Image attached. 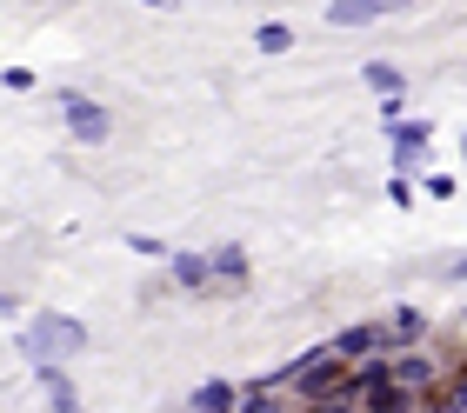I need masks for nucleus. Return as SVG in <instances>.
Here are the masks:
<instances>
[{"mask_svg": "<svg viewBox=\"0 0 467 413\" xmlns=\"http://www.w3.org/2000/svg\"><path fill=\"white\" fill-rule=\"evenodd\" d=\"M420 413H448V407H441V400H428V407H420Z\"/></svg>", "mask_w": 467, "mask_h": 413, "instance_id": "5701e85b", "label": "nucleus"}, {"mask_svg": "<svg viewBox=\"0 0 467 413\" xmlns=\"http://www.w3.org/2000/svg\"><path fill=\"white\" fill-rule=\"evenodd\" d=\"M167 280H174L181 294H214V253H174L167 260Z\"/></svg>", "mask_w": 467, "mask_h": 413, "instance_id": "6e6552de", "label": "nucleus"}, {"mask_svg": "<svg viewBox=\"0 0 467 413\" xmlns=\"http://www.w3.org/2000/svg\"><path fill=\"white\" fill-rule=\"evenodd\" d=\"M388 201H394V207H414V181H400V173H394V181H388Z\"/></svg>", "mask_w": 467, "mask_h": 413, "instance_id": "aec40b11", "label": "nucleus"}, {"mask_svg": "<svg viewBox=\"0 0 467 413\" xmlns=\"http://www.w3.org/2000/svg\"><path fill=\"white\" fill-rule=\"evenodd\" d=\"M301 413H360V400H348V394H334V400H314V407H301Z\"/></svg>", "mask_w": 467, "mask_h": 413, "instance_id": "6ab92c4d", "label": "nucleus"}, {"mask_svg": "<svg viewBox=\"0 0 467 413\" xmlns=\"http://www.w3.org/2000/svg\"><path fill=\"white\" fill-rule=\"evenodd\" d=\"M394 0H334L327 7V27H374V20H388Z\"/></svg>", "mask_w": 467, "mask_h": 413, "instance_id": "9b49d317", "label": "nucleus"}, {"mask_svg": "<svg viewBox=\"0 0 467 413\" xmlns=\"http://www.w3.org/2000/svg\"><path fill=\"white\" fill-rule=\"evenodd\" d=\"M34 380H40V394H47V413H88L67 367H34Z\"/></svg>", "mask_w": 467, "mask_h": 413, "instance_id": "9d476101", "label": "nucleus"}, {"mask_svg": "<svg viewBox=\"0 0 467 413\" xmlns=\"http://www.w3.org/2000/svg\"><path fill=\"white\" fill-rule=\"evenodd\" d=\"M428 154H434V120L428 114H420V120L408 114L400 127H388V160H394L400 181H414V173L428 181Z\"/></svg>", "mask_w": 467, "mask_h": 413, "instance_id": "f03ea898", "label": "nucleus"}, {"mask_svg": "<svg viewBox=\"0 0 467 413\" xmlns=\"http://www.w3.org/2000/svg\"><path fill=\"white\" fill-rule=\"evenodd\" d=\"M14 340H20V354H27L34 367H67V360H80L94 346L88 320H74V314H34Z\"/></svg>", "mask_w": 467, "mask_h": 413, "instance_id": "f257e3e1", "label": "nucleus"}, {"mask_svg": "<svg viewBox=\"0 0 467 413\" xmlns=\"http://www.w3.org/2000/svg\"><path fill=\"white\" fill-rule=\"evenodd\" d=\"M54 107H60V120H67V134H74L80 147H100V140L114 134V114H108L94 94H60Z\"/></svg>", "mask_w": 467, "mask_h": 413, "instance_id": "20e7f679", "label": "nucleus"}, {"mask_svg": "<svg viewBox=\"0 0 467 413\" xmlns=\"http://www.w3.org/2000/svg\"><path fill=\"white\" fill-rule=\"evenodd\" d=\"M394 387L428 407V400H441V387H448V367H441L428 346H414V354H394Z\"/></svg>", "mask_w": 467, "mask_h": 413, "instance_id": "7ed1b4c3", "label": "nucleus"}, {"mask_svg": "<svg viewBox=\"0 0 467 413\" xmlns=\"http://www.w3.org/2000/svg\"><path fill=\"white\" fill-rule=\"evenodd\" d=\"M441 407H448V413H467V367H454V374H448V387H441Z\"/></svg>", "mask_w": 467, "mask_h": 413, "instance_id": "f3484780", "label": "nucleus"}, {"mask_svg": "<svg viewBox=\"0 0 467 413\" xmlns=\"http://www.w3.org/2000/svg\"><path fill=\"white\" fill-rule=\"evenodd\" d=\"M461 160H467V127H461Z\"/></svg>", "mask_w": 467, "mask_h": 413, "instance_id": "b1692460", "label": "nucleus"}, {"mask_svg": "<svg viewBox=\"0 0 467 413\" xmlns=\"http://www.w3.org/2000/svg\"><path fill=\"white\" fill-rule=\"evenodd\" d=\"M334 354H341L348 367H360V360H380V354H394V340H388V320H348L341 334L327 340Z\"/></svg>", "mask_w": 467, "mask_h": 413, "instance_id": "39448f33", "label": "nucleus"}, {"mask_svg": "<svg viewBox=\"0 0 467 413\" xmlns=\"http://www.w3.org/2000/svg\"><path fill=\"white\" fill-rule=\"evenodd\" d=\"M247 280H254V260H247V247H241V241L214 247V294H241Z\"/></svg>", "mask_w": 467, "mask_h": 413, "instance_id": "1a4fd4ad", "label": "nucleus"}, {"mask_svg": "<svg viewBox=\"0 0 467 413\" xmlns=\"http://www.w3.org/2000/svg\"><path fill=\"white\" fill-rule=\"evenodd\" d=\"M254 47L261 54H294V27L287 20H261V27H254Z\"/></svg>", "mask_w": 467, "mask_h": 413, "instance_id": "4468645a", "label": "nucleus"}, {"mask_svg": "<svg viewBox=\"0 0 467 413\" xmlns=\"http://www.w3.org/2000/svg\"><path fill=\"white\" fill-rule=\"evenodd\" d=\"M241 413H287V400L274 394V387H261V380H247V387H241Z\"/></svg>", "mask_w": 467, "mask_h": 413, "instance_id": "2eb2a0df", "label": "nucleus"}, {"mask_svg": "<svg viewBox=\"0 0 467 413\" xmlns=\"http://www.w3.org/2000/svg\"><path fill=\"white\" fill-rule=\"evenodd\" d=\"M127 253H140V260H161V267L174 260V247H167L161 233H127Z\"/></svg>", "mask_w": 467, "mask_h": 413, "instance_id": "dca6fc26", "label": "nucleus"}, {"mask_svg": "<svg viewBox=\"0 0 467 413\" xmlns=\"http://www.w3.org/2000/svg\"><path fill=\"white\" fill-rule=\"evenodd\" d=\"M420 187H428V201H454V173H428Z\"/></svg>", "mask_w": 467, "mask_h": 413, "instance_id": "a211bd4d", "label": "nucleus"}, {"mask_svg": "<svg viewBox=\"0 0 467 413\" xmlns=\"http://www.w3.org/2000/svg\"><path fill=\"white\" fill-rule=\"evenodd\" d=\"M360 413H368V407H360Z\"/></svg>", "mask_w": 467, "mask_h": 413, "instance_id": "393cba45", "label": "nucleus"}, {"mask_svg": "<svg viewBox=\"0 0 467 413\" xmlns=\"http://www.w3.org/2000/svg\"><path fill=\"white\" fill-rule=\"evenodd\" d=\"M360 80H368L380 100H408V74H400L394 60H368V67H360Z\"/></svg>", "mask_w": 467, "mask_h": 413, "instance_id": "ddd939ff", "label": "nucleus"}, {"mask_svg": "<svg viewBox=\"0 0 467 413\" xmlns=\"http://www.w3.org/2000/svg\"><path fill=\"white\" fill-rule=\"evenodd\" d=\"M34 87V67H7V94H27Z\"/></svg>", "mask_w": 467, "mask_h": 413, "instance_id": "4be33fe9", "label": "nucleus"}, {"mask_svg": "<svg viewBox=\"0 0 467 413\" xmlns=\"http://www.w3.org/2000/svg\"><path fill=\"white\" fill-rule=\"evenodd\" d=\"M380 394H394V354H380V360H360L354 374H348V400H380Z\"/></svg>", "mask_w": 467, "mask_h": 413, "instance_id": "0eeeda50", "label": "nucleus"}, {"mask_svg": "<svg viewBox=\"0 0 467 413\" xmlns=\"http://www.w3.org/2000/svg\"><path fill=\"white\" fill-rule=\"evenodd\" d=\"M388 340H394V354H414V346H428V340H434V320H428V307L400 300V307L388 314Z\"/></svg>", "mask_w": 467, "mask_h": 413, "instance_id": "423d86ee", "label": "nucleus"}, {"mask_svg": "<svg viewBox=\"0 0 467 413\" xmlns=\"http://www.w3.org/2000/svg\"><path fill=\"white\" fill-rule=\"evenodd\" d=\"M441 280H467V247H461V253H448V260H441Z\"/></svg>", "mask_w": 467, "mask_h": 413, "instance_id": "412c9836", "label": "nucleus"}, {"mask_svg": "<svg viewBox=\"0 0 467 413\" xmlns=\"http://www.w3.org/2000/svg\"><path fill=\"white\" fill-rule=\"evenodd\" d=\"M187 413H241V387L234 380H201L187 394Z\"/></svg>", "mask_w": 467, "mask_h": 413, "instance_id": "f8f14e48", "label": "nucleus"}]
</instances>
